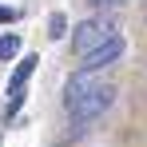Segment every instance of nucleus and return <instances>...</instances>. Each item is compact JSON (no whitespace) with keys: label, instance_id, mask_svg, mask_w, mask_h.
<instances>
[{"label":"nucleus","instance_id":"obj_1","mask_svg":"<svg viewBox=\"0 0 147 147\" xmlns=\"http://www.w3.org/2000/svg\"><path fill=\"white\" fill-rule=\"evenodd\" d=\"M111 103H115V88L99 84L96 92H88L84 99H76V103H68V115H72L76 123H92L96 115H103V111H107Z\"/></svg>","mask_w":147,"mask_h":147},{"label":"nucleus","instance_id":"obj_2","mask_svg":"<svg viewBox=\"0 0 147 147\" xmlns=\"http://www.w3.org/2000/svg\"><path fill=\"white\" fill-rule=\"evenodd\" d=\"M115 32H111V24L107 20H99V16H92V20H84V24L76 28V36H72V48L80 52V56H88V52H96L99 44H107Z\"/></svg>","mask_w":147,"mask_h":147},{"label":"nucleus","instance_id":"obj_3","mask_svg":"<svg viewBox=\"0 0 147 147\" xmlns=\"http://www.w3.org/2000/svg\"><path fill=\"white\" fill-rule=\"evenodd\" d=\"M36 64H40V56H24V60L16 64L12 80H8V103H4V115H8V119L20 111V103H24V84H28V76L36 72Z\"/></svg>","mask_w":147,"mask_h":147},{"label":"nucleus","instance_id":"obj_4","mask_svg":"<svg viewBox=\"0 0 147 147\" xmlns=\"http://www.w3.org/2000/svg\"><path fill=\"white\" fill-rule=\"evenodd\" d=\"M99 76H103V68H80V72L72 76V84H68V103L84 99L88 92H96V88H99Z\"/></svg>","mask_w":147,"mask_h":147},{"label":"nucleus","instance_id":"obj_5","mask_svg":"<svg viewBox=\"0 0 147 147\" xmlns=\"http://www.w3.org/2000/svg\"><path fill=\"white\" fill-rule=\"evenodd\" d=\"M119 56H123V40H119V36H111L107 44H99L96 52H88V56H84V68H111Z\"/></svg>","mask_w":147,"mask_h":147},{"label":"nucleus","instance_id":"obj_6","mask_svg":"<svg viewBox=\"0 0 147 147\" xmlns=\"http://www.w3.org/2000/svg\"><path fill=\"white\" fill-rule=\"evenodd\" d=\"M16 52H20V36H12V32L0 36V60H12Z\"/></svg>","mask_w":147,"mask_h":147},{"label":"nucleus","instance_id":"obj_7","mask_svg":"<svg viewBox=\"0 0 147 147\" xmlns=\"http://www.w3.org/2000/svg\"><path fill=\"white\" fill-rule=\"evenodd\" d=\"M64 28H68L64 12H52V20H48V36H52V40H60V36H64Z\"/></svg>","mask_w":147,"mask_h":147},{"label":"nucleus","instance_id":"obj_8","mask_svg":"<svg viewBox=\"0 0 147 147\" xmlns=\"http://www.w3.org/2000/svg\"><path fill=\"white\" fill-rule=\"evenodd\" d=\"M16 16H20V12H16V8H8V4H0V24H12V20H16Z\"/></svg>","mask_w":147,"mask_h":147},{"label":"nucleus","instance_id":"obj_9","mask_svg":"<svg viewBox=\"0 0 147 147\" xmlns=\"http://www.w3.org/2000/svg\"><path fill=\"white\" fill-rule=\"evenodd\" d=\"M88 4H92V8H119L123 0H88Z\"/></svg>","mask_w":147,"mask_h":147}]
</instances>
